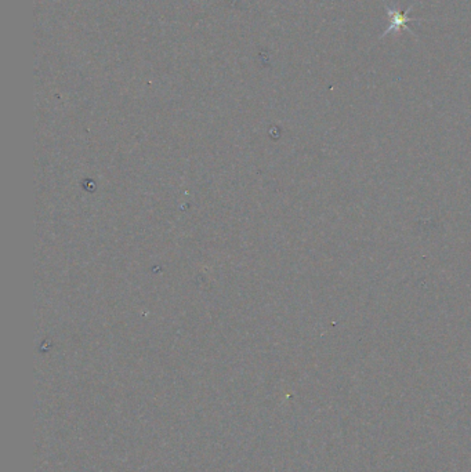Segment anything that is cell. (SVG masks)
Instances as JSON below:
<instances>
[{"label": "cell", "mask_w": 471, "mask_h": 472, "mask_svg": "<svg viewBox=\"0 0 471 472\" xmlns=\"http://www.w3.org/2000/svg\"><path fill=\"white\" fill-rule=\"evenodd\" d=\"M412 7H414V4H411L409 8H407V10L403 11V10H398V8H396V7H390V6L386 4L387 14H389V21H390V26L386 29V32L382 35V37H386V36L390 35V33H400L403 29H405V30H408L411 35L416 36L415 32L409 28V23L416 21V19H414V18L409 17V12H411Z\"/></svg>", "instance_id": "6da1fadb"}]
</instances>
